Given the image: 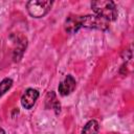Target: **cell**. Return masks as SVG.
<instances>
[{"mask_svg":"<svg viewBox=\"0 0 134 134\" xmlns=\"http://www.w3.org/2000/svg\"><path fill=\"white\" fill-rule=\"evenodd\" d=\"M91 8L94 15L102 17L107 21H114L117 18V9L114 2L110 0H97L91 2Z\"/></svg>","mask_w":134,"mask_h":134,"instance_id":"6da1fadb","label":"cell"},{"mask_svg":"<svg viewBox=\"0 0 134 134\" xmlns=\"http://www.w3.org/2000/svg\"><path fill=\"white\" fill-rule=\"evenodd\" d=\"M52 1L49 0H30L26 4L28 14L34 18L44 17L51 8Z\"/></svg>","mask_w":134,"mask_h":134,"instance_id":"7a4b0ae2","label":"cell"},{"mask_svg":"<svg viewBox=\"0 0 134 134\" xmlns=\"http://www.w3.org/2000/svg\"><path fill=\"white\" fill-rule=\"evenodd\" d=\"M81 26L86 28L106 30L109 28V21L96 15H86L81 16Z\"/></svg>","mask_w":134,"mask_h":134,"instance_id":"3957f363","label":"cell"},{"mask_svg":"<svg viewBox=\"0 0 134 134\" xmlns=\"http://www.w3.org/2000/svg\"><path fill=\"white\" fill-rule=\"evenodd\" d=\"M39 97V91L34 88H28L21 96V105L25 109H31Z\"/></svg>","mask_w":134,"mask_h":134,"instance_id":"277c9868","label":"cell"},{"mask_svg":"<svg viewBox=\"0 0 134 134\" xmlns=\"http://www.w3.org/2000/svg\"><path fill=\"white\" fill-rule=\"evenodd\" d=\"M76 86V82L74 80V77L71 74H68L65 76V79L59 84V93L63 96H66L68 94H70Z\"/></svg>","mask_w":134,"mask_h":134,"instance_id":"5b68a950","label":"cell"},{"mask_svg":"<svg viewBox=\"0 0 134 134\" xmlns=\"http://www.w3.org/2000/svg\"><path fill=\"white\" fill-rule=\"evenodd\" d=\"M81 16H69L65 21V30L74 34L81 28Z\"/></svg>","mask_w":134,"mask_h":134,"instance_id":"8992f818","label":"cell"},{"mask_svg":"<svg viewBox=\"0 0 134 134\" xmlns=\"http://www.w3.org/2000/svg\"><path fill=\"white\" fill-rule=\"evenodd\" d=\"M98 130H99L98 122L95 119H91L84 126L82 130V134H97Z\"/></svg>","mask_w":134,"mask_h":134,"instance_id":"52a82bcc","label":"cell"},{"mask_svg":"<svg viewBox=\"0 0 134 134\" xmlns=\"http://www.w3.org/2000/svg\"><path fill=\"white\" fill-rule=\"evenodd\" d=\"M13 86V80L12 79H4L0 82V96H2L5 92H7V90L10 89V87Z\"/></svg>","mask_w":134,"mask_h":134,"instance_id":"ba28073f","label":"cell"},{"mask_svg":"<svg viewBox=\"0 0 134 134\" xmlns=\"http://www.w3.org/2000/svg\"><path fill=\"white\" fill-rule=\"evenodd\" d=\"M0 134H5V131L2 128H0Z\"/></svg>","mask_w":134,"mask_h":134,"instance_id":"9c48e42d","label":"cell"}]
</instances>
